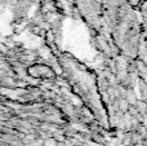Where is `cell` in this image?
<instances>
[{
  "label": "cell",
  "instance_id": "1",
  "mask_svg": "<svg viewBox=\"0 0 147 146\" xmlns=\"http://www.w3.org/2000/svg\"><path fill=\"white\" fill-rule=\"evenodd\" d=\"M130 1H133V3H137V0H130Z\"/></svg>",
  "mask_w": 147,
  "mask_h": 146
}]
</instances>
